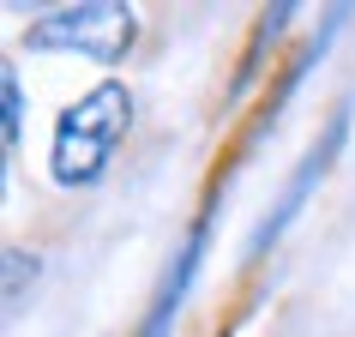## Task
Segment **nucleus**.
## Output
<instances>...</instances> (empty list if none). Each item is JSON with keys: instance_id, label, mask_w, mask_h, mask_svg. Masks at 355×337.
Segmentation results:
<instances>
[{"instance_id": "obj_1", "label": "nucleus", "mask_w": 355, "mask_h": 337, "mask_svg": "<svg viewBox=\"0 0 355 337\" xmlns=\"http://www.w3.org/2000/svg\"><path fill=\"white\" fill-rule=\"evenodd\" d=\"M132 121V96L121 78H103L78 96L73 109L55 121V145H49V175L55 187H96L103 168H109L114 145L127 139Z\"/></svg>"}, {"instance_id": "obj_2", "label": "nucleus", "mask_w": 355, "mask_h": 337, "mask_svg": "<svg viewBox=\"0 0 355 337\" xmlns=\"http://www.w3.org/2000/svg\"><path fill=\"white\" fill-rule=\"evenodd\" d=\"M139 42V12L114 0H85V6H55L24 31V49L37 55H85L96 67H121Z\"/></svg>"}, {"instance_id": "obj_3", "label": "nucleus", "mask_w": 355, "mask_h": 337, "mask_svg": "<svg viewBox=\"0 0 355 337\" xmlns=\"http://www.w3.org/2000/svg\"><path fill=\"white\" fill-rule=\"evenodd\" d=\"M343 132H349V109H337V114H331V127H325V139H313V145H307V157L295 163V175H289V187H283V199L271 205V217H265V223L253 229V241H247V253H253V259H259V253H265L271 241H283V229H289V223L301 217V205H307V193H313L319 181L331 175L337 150H343Z\"/></svg>"}, {"instance_id": "obj_4", "label": "nucleus", "mask_w": 355, "mask_h": 337, "mask_svg": "<svg viewBox=\"0 0 355 337\" xmlns=\"http://www.w3.org/2000/svg\"><path fill=\"white\" fill-rule=\"evenodd\" d=\"M205 241H211V223L199 217L193 235H187V247L168 259V271H163V283H157V295H150V313H145V325H139V337H175V319H181V301H187L193 277H199Z\"/></svg>"}, {"instance_id": "obj_5", "label": "nucleus", "mask_w": 355, "mask_h": 337, "mask_svg": "<svg viewBox=\"0 0 355 337\" xmlns=\"http://www.w3.org/2000/svg\"><path fill=\"white\" fill-rule=\"evenodd\" d=\"M24 283H37V253L6 247V307H12V313L24 307Z\"/></svg>"}, {"instance_id": "obj_6", "label": "nucleus", "mask_w": 355, "mask_h": 337, "mask_svg": "<svg viewBox=\"0 0 355 337\" xmlns=\"http://www.w3.org/2000/svg\"><path fill=\"white\" fill-rule=\"evenodd\" d=\"M0 96H6V150L19 145V127H24V85L19 73H0Z\"/></svg>"}]
</instances>
